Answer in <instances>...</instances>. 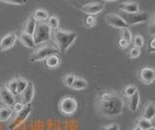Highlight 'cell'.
I'll list each match as a JSON object with an SVG mask.
<instances>
[{"instance_id": "6da1fadb", "label": "cell", "mask_w": 155, "mask_h": 130, "mask_svg": "<svg viewBox=\"0 0 155 130\" xmlns=\"http://www.w3.org/2000/svg\"><path fill=\"white\" fill-rule=\"evenodd\" d=\"M124 109L123 99L114 91H104L99 94L97 99L98 112L108 118H114L121 115Z\"/></svg>"}, {"instance_id": "7a4b0ae2", "label": "cell", "mask_w": 155, "mask_h": 130, "mask_svg": "<svg viewBox=\"0 0 155 130\" xmlns=\"http://www.w3.org/2000/svg\"><path fill=\"white\" fill-rule=\"evenodd\" d=\"M54 44L57 46L60 52H65L70 46L75 42L77 38V33L73 31H66L57 28V29L51 30V35Z\"/></svg>"}, {"instance_id": "3957f363", "label": "cell", "mask_w": 155, "mask_h": 130, "mask_svg": "<svg viewBox=\"0 0 155 130\" xmlns=\"http://www.w3.org/2000/svg\"><path fill=\"white\" fill-rule=\"evenodd\" d=\"M51 29L47 22H38L36 23L35 31H34L32 35L36 46L48 41L51 39Z\"/></svg>"}, {"instance_id": "277c9868", "label": "cell", "mask_w": 155, "mask_h": 130, "mask_svg": "<svg viewBox=\"0 0 155 130\" xmlns=\"http://www.w3.org/2000/svg\"><path fill=\"white\" fill-rule=\"evenodd\" d=\"M57 52H59V49L57 48L55 44H47L44 45L43 47L39 48L33 54L30 55V60L32 62L40 61L43 59H47L48 56L56 55Z\"/></svg>"}, {"instance_id": "5b68a950", "label": "cell", "mask_w": 155, "mask_h": 130, "mask_svg": "<svg viewBox=\"0 0 155 130\" xmlns=\"http://www.w3.org/2000/svg\"><path fill=\"white\" fill-rule=\"evenodd\" d=\"M120 17L123 18L124 22L129 25H134L137 23H142L144 22L149 21L150 16L147 12H136V13H124L120 15Z\"/></svg>"}, {"instance_id": "8992f818", "label": "cell", "mask_w": 155, "mask_h": 130, "mask_svg": "<svg viewBox=\"0 0 155 130\" xmlns=\"http://www.w3.org/2000/svg\"><path fill=\"white\" fill-rule=\"evenodd\" d=\"M31 112H32V108H31L30 105L24 106V107L22 108V110H21L18 113H17L16 115H15V118L12 119V122H10L9 129L13 130L16 127H18V125H21L24 120L29 117V115L31 114Z\"/></svg>"}, {"instance_id": "52a82bcc", "label": "cell", "mask_w": 155, "mask_h": 130, "mask_svg": "<svg viewBox=\"0 0 155 130\" xmlns=\"http://www.w3.org/2000/svg\"><path fill=\"white\" fill-rule=\"evenodd\" d=\"M78 108V103L73 97H63L59 102V110L64 115H73Z\"/></svg>"}, {"instance_id": "ba28073f", "label": "cell", "mask_w": 155, "mask_h": 130, "mask_svg": "<svg viewBox=\"0 0 155 130\" xmlns=\"http://www.w3.org/2000/svg\"><path fill=\"white\" fill-rule=\"evenodd\" d=\"M106 22L108 25H111L115 28H126L128 27V25L124 22V20L119 15H115V14H109L106 16Z\"/></svg>"}, {"instance_id": "9c48e42d", "label": "cell", "mask_w": 155, "mask_h": 130, "mask_svg": "<svg viewBox=\"0 0 155 130\" xmlns=\"http://www.w3.org/2000/svg\"><path fill=\"white\" fill-rule=\"evenodd\" d=\"M140 79L145 85H150L155 81V69L151 67H143L140 71Z\"/></svg>"}, {"instance_id": "30bf717a", "label": "cell", "mask_w": 155, "mask_h": 130, "mask_svg": "<svg viewBox=\"0 0 155 130\" xmlns=\"http://www.w3.org/2000/svg\"><path fill=\"white\" fill-rule=\"evenodd\" d=\"M0 101L10 108L15 104V95L10 92L6 86H0Z\"/></svg>"}, {"instance_id": "8fae6325", "label": "cell", "mask_w": 155, "mask_h": 130, "mask_svg": "<svg viewBox=\"0 0 155 130\" xmlns=\"http://www.w3.org/2000/svg\"><path fill=\"white\" fill-rule=\"evenodd\" d=\"M104 4L101 2H90L81 7V10L89 16H93L104 10Z\"/></svg>"}, {"instance_id": "7c38bea8", "label": "cell", "mask_w": 155, "mask_h": 130, "mask_svg": "<svg viewBox=\"0 0 155 130\" xmlns=\"http://www.w3.org/2000/svg\"><path fill=\"white\" fill-rule=\"evenodd\" d=\"M34 93H35V88H34V85L32 82H28V85L26 86V88L23 90V92L21 94V103L25 106V105H30L32 102L33 97H34Z\"/></svg>"}, {"instance_id": "4fadbf2b", "label": "cell", "mask_w": 155, "mask_h": 130, "mask_svg": "<svg viewBox=\"0 0 155 130\" xmlns=\"http://www.w3.org/2000/svg\"><path fill=\"white\" fill-rule=\"evenodd\" d=\"M17 40V35L15 33H9V34L5 35L0 39V50L1 51H6L11 49V48L15 45Z\"/></svg>"}, {"instance_id": "5bb4252c", "label": "cell", "mask_w": 155, "mask_h": 130, "mask_svg": "<svg viewBox=\"0 0 155 130\" xmlns=\"http://www.w3.org/2000/svg\"><path fill=\"white\" fill-rule=\"evenodd\" d=\"M19 40L22 43V45H24L28 49H35L36 45H35V42H34L33 39V36L32 35H29L25 32H21L19 34Z\"/></svg>"}, {"instance_id": "9a60e30c", "label": "cell", "mask_w": 155, "mask_h": 130, "mask_svg": "<svg viewBox=\"0 0 155 130\" xmlns=\"http://www.w3.org/2000/svg\"><path fill=\"white\" fill-rule=\"evenodd\" d=\"M118 8L124 13L139 12V4L137 2H123L118 5Z\"/></svg>"}, {"instance_id": "2e32d148", "label": "cell", "mask_w": 155, "mask_h": 130, "mask_svg": "<svg viewBox=\"0 0 155 130\" xmlns=\"http://www.w3.org/2000/svg\"><path fill=\"white\" fill-rule=\"evenodd\" d=\"M155 115V103L154 102H148L145 104L143 112V118L151 119Z\"/></svg>"}, {"instance_id": "e0dca14e", "label": "cell", "mask_w": 155, "mask_h": 130, "mask_svg": "<svg viewBox=\"0 0 155 130\" xmlns=\"http://www.w3.org/2000/svg\"><path fill=\"white\" fill-rule=\"evenodd\" d=\"M36 20L32 16L29 17L26 22H25V25H24V29H23V32L27 33L29 35H33L34 31H35V28H36Z\"/></svg>"}, {"instance_id": "ac0fdd59", "label": "cell", "mask_w": 155, "mask_h": 130, "mask_svg": "<svg viewBox=\"0 0 155 130\" xmlns=\"http://www.w3.org/2000/svg\"><path fill=\"white\" fill-rule=\"evenodd\" d=\"M13 115V110L12 108L7 107V106H3L0 107V122H6L12 118Z\"/></svg>"}, {"instance_id": "d6986e66", "label": "cell", "mask_w": 155, "mask_h": 130, "mask_svg": "<svg viewBox=\"0 0 155 130\" xmlns=\"http://www.w3.org/2000/svg\"><path fill=\"white\" fill-rule=\"evenodd\" d=\"M139 105H140V94L138 91L129 97V109L132 112H136L139 109Z\"/></svg>"}, {"instance_id": "ffe728a7", "label": "cell", "mask_w": 155, "mask_h": 130, "mask_svg": "<svg viewBox=\"0 0 155 130\" xmlns=\"http://www.w3.org/2000/svg\"><path fill=\"white\" fill-rule=\"evenodd\" d=\"M32 17L38 22H45L47 18H48V14L47 11L42 10V9H38L33 12Z\"/></svg>"}, {"instance_id": "44dd1931", "label": "cell", "mask_w": 155, "mask_h": 130, "mask_svg": "<svg viewBox=\"0 0 155 130\" xmlns=\"http://www.w3.org/2000/svg\"><path fill=\"white\" fill-rule=\"evenodd\" d=\"M86 86H87V82L84 79L76 77V79L74 81V83H73V85H71V88L73 89L81 90V89H84Z\"/></svg>"}, {"instance_id": "7402d4cb", "label": "cell", "mask_w": 155, "mask_h": 130, "mask_svg": "<svg viewBox=\"0 0 155 130\" xmlns=\"http://www.w3.org/2000/svg\"><path fill=\"white\" fill-rule=\"evenodd\" d=\"M59 62H60L59 57L56 55H53L48 56L46 59V65L48 68H55V67H57L58 64H59Z\"/></svg>"}, {"instance_id": "603a6c76", "label": "cell", "mask_w": 155, "mask_h": 130, "mask_svg": "<svg viewBox=\"0 0 155 130\" xmlns=\"http://www.w3.org/2000/svg\"><path fill=\"white\" fill-rule=\"evenodd\" d=\"M17 80V91H18V94H21L23 92V90L26 88V86L28 85V82L21 78V77H17L16 78Z\"/></svg>"}, {"instance_id": "cb8c5ba5", "label": "cell", "mask_w": 155, "mask_h": 130, "mask_svg": "<svg viewBox=\"0 0 155 130\" xmlns=\"http://www.w3.org/2000/svg\"><path fill=\"white\" fill-rule=\"evenodd\" d=\"M138 126L142 129V130H149L152 128V124H151V120L144 118H140L138 119Z\"/></svg>"}, {"instance_id": "d4e9b609", "label": "cell", "mask_w": 155, "mask_h": 130, "mask_svg": "<svg viewBox=\"0 0 155 130\" xmlns=\"http://www.w3.org/2000/svg\"><path fill=\"white\" fill-rule=\"evenodd\" d=\"M48 25L50 26V28L51 30H54V29H57V28H59V20L56 18V17H50L48 20Z\"/></svg>"}, {"instance_id": "484cf974", "label": "cell", "mask_w": 155, "mask_h": 130, "mask_svg": "<svg viewBox=\"0 0 155 130\" xmlns=\"http://www.w3.org/2000/svg\"><path fill=\"white\" fill-rule=\"evenodd\" d=\"M6 88H8V90L11 93H13L14 95H18V91H17V80L16 79H12L10 80L7 85Z\"/></svg>"}, {"instance_id": "4316f807", "label": "cell", "mask_w": 155, "mask_h": 130, "mask_svg": "<svg viewBox=\"0 0 155 130\" xmlns=\"http://www.w3.org/2000/svg\"><path fill=\"white\" fill-rule=\"evenodd\" d=\"M75 79H76V76L74 74H67L64 76V78H63V84H64V85L68 86V88H71V85L74 83Z\"/></svg>"}, {"instance_id": "83f0119b", "label": "cell", "mask_w": 155, "mask_h": 130, "mask_svg": "<svg viewBox=\"0 0 155 130\" xmlns=\"http://www.w3.org/2000/svg\"><path fill=\"white\" fill-rule=\"evenodd\" d=\"M121 38H123V39L125 41H127L129 44H130V42L132 41V34H131V31L129 30L128 27L121 29Z\"/></svg>"}, {"instance_id": "f1b7e54d", "label": "cell", "mask_w": 155, "mask_h": 130, "mask_svg": "<svg viewBox=\"0 0 155 130\" xmlns=\"http://www.w3.org/2000/svg\"><path fill=\"white\" fill-rule=\"evenodd\" d=\"M143 43H144V40H143V38L142 35H140V34H137V35H135L134 38H133V44L136 48H140V47H143Z\"/></svg>"}, {"instance_id": "f546056e", "label": "cell", "mask_w": 155, "mask_h": 130, "mask_svg": "<svg viewBox=\"0 0 155 130\" xmlns=\"http://www.w3.org/2000/svg\"><path fill=\"white\" fill-rule=\"evenodd\" d=\"M136 91H137V86L135 85H128L127 88H125L123 90V94L126 96V97H130L132 96Z\"/></svg>"}, {"instance_id": "4dcf8cb0", "label": "cell", "mask_w": 155, "mask_h": 130, "mask_svg": "<svg viewBox=\"0 0 155 130\" xmlns=\"http://www.w3.org/2000/svg\"><path fill=\"white\" fill-rule=\"evenodd\" d=\"M147 52H155V34L151 35L150 39L148 41V45H147Z\"/></svg>"}, {"instance_id": "1f68e13d", "label": "cell", "mask_w": 155, "mask_h": 130, "mask_svg": "<svg viewBox=\"0 0 155 130\" xmlns=\"http://www.w3.org/2000/svg\"><path fill=\"white\" fill-rule=\"evenodd\" d=\"M96 25V20L93 16H87L85 18V25L86 27H92Z\"/></svg>"}, {"instance_id": "d6a6232c", "label": "cell", "mask_w": 155, "mask_h": 130, "mask_svg": "<svg viewBox=\"0 0 155 130\" xmlns=\"http://www.w3.org/2000/svg\"><path fill=\"white\" fill-rule=\"evenodd\" d=\"M148 29H149V33L151 35L155 34V14L152 16V18H150V21H149Z\"/></svg>"}, {"instance_id": "836d02e7", "label": "cell", "mask_w": 155, "mask_h": 130, "mask_svg": "<svg viewBox=\"0 0 155 130\" xmlns=\"http://www.w3.org/2000/svg\"><path fill=\"white\" fill-rule=\"evenodd\" d=\"M140 55V48H136L134 47L133 49H131L130 50V57L131 58H136V57H138L139 55Z\"/></svg>"}, {"instance_id": "e575fe53", "label": "cell", "mask_w": 155, "mask_h": 130, "mask_svg": "<svg viewBox=\"0 0 155 130\" xmlns=\"http://www.w3.org/2000/svg\"><path fill=\"white\" fill-rule=\"evenodd\" d=\"M68 2H70L72 3L73 5H81V3H82V6H84L85 4H88L90 3L89 1H91V0H67Z\"/></svg>"}, {"instance_id": "d590c367", "label": "cell", "mask_w": 155, "mask_h": 130, "mask_svg": "<svg viewBox=\"0 0 155 130\" xmlns=\"http://www.w3.org/2000/svg\"><path fill=\"white\" fill-rule=\"evenodd\" d=\"M2 2H6L10 4H15V5H22L27 2V0H0Z\"/></svg>"}, {"instance_id": "8d00e7d4", "label": "cell", "mask_w": 155, "mask_h": 130, "mask_svg": "<svg viewBox=\"0 0 155 130\" xmlns=\"http://www.w3.org/2000/svg\"><path fill=\"white\" fill-rule=\"evenodd\" d=\"M23 107H24V105L22 103H21V102L16 103V102H15V104L13 105V111H14V112H16V113H18L19 111L22 110Z\"/></svg>"}, {"instance_id": "74e56055", "label": "cell", "mask_w": 155, "mask_h": 130, "mask_svg": "<svg viewBox=\"0 0 155 130\" xmlns=\"http://www.w3.org/2000/svg\"><path fill=\"white\" fill-rule=\"evenodd\" d=\"M102 130H119V125L116 123H113V124L107 125V126L103 127Z\"/></svg>"}, {"instance_id": "f35d334b", "label": "cell", "mask_w": 155, "mask_h": 130, "mask_svg": "<svg viewBox=\"0 0 155 130\" xmlns=\"http://www.w3.org/2000/svg\"><path fill=\"white\" fill-rule=\"evenodd\" d=\"M118 45L120 48H122V49H125V48H127L129 46V43L127 41H125L123 38H120L119 41H118Z\"/></svg>"}, {"instance_id": "ab89813d", "label": "cell", "mask_w": 155, "mask_h": 130, "mask_svg": "<svg viewBox=\"0 0 155 130\" xmlns=\"http://www.w3.org/2000/svg\"><path fill=\"white\" fill-rule=\"evenodd\" d=\"M150 120H151V124H152V128L153 129H155V115H154V117L151 118V119H150Z\"/></svg>"}, {"instance_id": "60d3db41", "label": "cell", "mask_w": 155, "mask_h": 130, "mask_svg": "<svg viewBox=\"0 0 155 130\" xmlns=\"http://www.w3.org/2000/svg\"><path fill=\"white\" fill-rule=\"evenodd\" d=\"M133 130H142V129H140V128L138 126V125H137V126H135V127L133 128Z\"/></svg>"}, {"instance_id": "b9f144b4", "label": "cell", "mask_w": 155, "mask_h": 130, "mask_svg": "<svg viewBox=\"0 0 155 130\" xmlns=\"http://www.w3.org/2000/svg\"><path fill=\"white\" fill-rule=\"evenodd\" d=\"M103 1H115V0H103Z\"/></svg>"}]
</instances>
